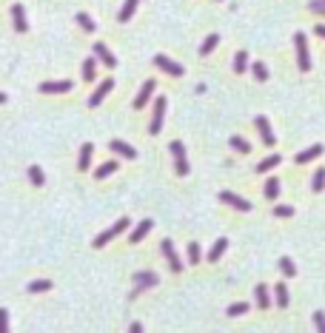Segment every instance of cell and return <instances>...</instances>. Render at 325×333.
Here are the masks:
<instances>
[{"label": "cell", "instance_id": "603a6c76", "mask_svg": "<svg viewBox=\"0 0 325 333\" xmlns=\"http://www.w3.org/2000/svg\"><path fill=\"white\" fill-rule=\"evenodd\" d=\"M217 43H220V35H208L205 40H202V46H200V57H208V54L217 49Z\"/></svg>", "mask_w": 325, "mask_h": 333}, {"label": "cell", "instance_id": "d4e9b609", "mask_svg": "<svg viewBox=\"0 0 325 333\" xmlns=\"http://www.w3.org/2000/svg\"><path fill=\"white\" fill-rule=\"evenodd\" d=\"M77 26L83 29V32H88V35H94V32H97V23L88 18L86 12H77Z\"/></svg>", "mask_w": 325, "mask_h": 333}, {"label": "cell", "instance_id": "836d02e7", "mask_svg": "<svg viewBox=\"0 0 325 333\" xmlns=\"http://www.w3.org/2000/svg\"><path fill=\"white\" fill-rule=\"evenodd\" d=\"M280 271H282V273H285V276L291 279V276H297V265L291 262L288 256H282V259H280Z\"/></svg>", "mask_w": 325, "mask_h": 333}, {"label": "cell", "instance_id": "f35d334b", "mask_svg": "<svg viewBox=\"0 0 325 333\" xmlns=\"http://www.w3.org/2000/svg\"><path fill=\"white\" fill-rule=\"evenodd\" d=\"M308 9L316 12V15H325V0H311V3H308Z\"/></svg>", "mask_w": 325, "mask_h": 333}, {"label": "cell", "instance_id": "74e56055", "mask_svg": "<svg viewBox=\"0 0 325 333\" xmlns=\"http://www.w3.org/2000/svg\"><path fill=\"white\" fill-rule=\"evenodd\" d=\"M246 310H248V305H246V302H237V305H231L229 310H226V313H229V316H243Z\"/></svg>", "mask_w": 325, "mask_h": 333}, {"label": "cell", "instance_id": "d6a6232c", "mask_svg": "<svg viewBox=\"0 0 325 333\" xmlns=\"http://www.w3.org/2000/svg\"><path fill=\"white\" fill-rule=\"evenodd\" d=\"M229 145H231L234 151H240V154H251V145H248V142L243 140V137H231Z\"/></svg>", "mask_w": 325, "mask_h": 333}, {"label": "cell", "instance_id": "ab89813d", "mask_svg": "<svg viewBox=\"0 0 325 333\" xmlns=\"http://www.w3.org/2000/svg\"><path fill=\"white\" fill-rule=\"evenodd\" d=\"M314 324L325 333V313H322V310H316V313H314Z\"/></svg>", "mask_w": 325, "mask_h": 333}, {"label": "cell", "instance_id": "83f0119b", "mask_svg": "<svg viewBox=\"0 0 325 333\" xmlns=\"http://www.w3.org/2000/svg\"><path fill=\"white\" fill-rule=\"evenodd\" d=\"M29 180H32V185H35V188H43V185H46L43 168H40V165H29Z\"/></svg>", "mask_w": 325, "mask_h": 333}, {"label": "cell", "instance_id": "60d3db41", "mask_svg": "<svg viewBox=\"0 0 325 333\" xmlns=\"http://www.w3.org/2000/svg\"><path fill=\"white\" fill-rule=\"evenodd\" d=\"M314 35H316V37H322V40H325V26H322V23H316V26H314Z\"/></svg>", "mask_w": 325, "mask_h": 333}, {"label": "cell", "instance_id": "ba28073f", "mask_svg": "<svg viewBox=\"0 0 325 333\" xmlns=\"http://www.w3.org/2000/svg\"><path fill=\"white\" fill-rule=\"evenodd\" d=\"M112 88H115V80H103V83H100L94 91H91V97H88V105H91V108H97V105L103 103L105 97H109V91H112Z\"/></svg>", "mask_w": 325, "mask_h": 333}, {"label": "cell", "instance_id": "2e32d148", "mask_svg": "<svg viewBox=\"0 0 325 333\" xmlns=\"http://www.w3.org/2000/svg\"><path fill=\"white\" fill-rule=\"evenodd\" d=\"M134 285H137V290H143V288H151V285H160V279H157V273L140 271V273H134Z\"/></svg>", "mask_w": 325, "mask_h": 333}, {"label": "cell", "instance_id": "484cf974", "mask_svg": "<svg viewBox=\"0 0 325 333\" xmlns=\"http://www.w3.org/2000/svg\"><path fill=\"white\" fill-rule=\"evenodd\" d=\"M280 162H282V157H280V154H271V157H265L263 162L257 165V171H260V174H268V171H271V168H277Z\"/></svg>", "mask_w": 325, "mask_h": 333}, {"label": "cell", "instance_id": "5b68a950", "mask_svg": "<svg viewBox=\"0 0 325 333\" xmlns=\"http://www.w3.org/2000/svg\"><path fill=\"white\" fill-rule=\"evenodd\" d=\"M160 251H163V256H166V262H168V268H171V271H174V273L183 271V259L177 256L174 242H171V239H163V242H160Z\"/></svg>", "mask_w": 325, "mask_h": 333}, {"label": "cell", "instance_id": "f1b7e54d", "mask_svg": "<svg viewBox=\"0 0 325 333\" xmlns=\"http://www.w3.org/2000/svg\"><path fill=\"white\" fill-rule=\"evenodd\" d=\"M248 71V52H237L234 54V74H246Z\"/></svg>", "mask_w": 325, "mask_h": 333}, {"label": "cell", "instance_id": "1f68e13d", "mask_svg": "<svg viewBox=\"0 0 325 333\" xmlns=\"http://www.w3.org/2000/svg\"><path fill=\"white\" fill-rule=\"evenodd\" d=\"M251 74H254L257 83H265V80H268V69H265V63H251Z\"/></svg>", "mask_w": 325, "mask_h": 333}, {"label": "cell", "instance_id": "30bf717a", "mask_svg": "<svg viewBox=\"0 0 325 333\" xmlns=\"http://www.w3.org/2000/svg\"><path fill=\"white\" fill-rule=\"evenodd\" d=\"M91 54H97V60L103 63V66H109V69H115V66H117V57L112 54V49H109L105 43H94Z\"/></svg>", "mask_w": 325, "mask_h": 333}, {"label": "cell", "instance_id": "8fae6325", "mask_svg": "<svg viewBox=\"0 0 325 333\" xmlns=\"http://www.w3.org/2000/svg\"><path fill=\"white\" fill-rule=\"evenodd\" d=\"M71 91V80H54V83H40V94H66Z\"/></svg>", "mask_w": 325, "mask_h": 333}, {"label": "cell", "instance_id": "4dcf8cb0", "mask_svg": "<svg viewBox=\"0 0 325 333\" xmlns=\"http://www.w3.org/2000/svg\"><path fill=\"white\" fill-rule=\"evenodd\" d=\"M257 305L263 307H271V296H268V285H257Z\"/></svg>", "mask_w": 325, "mask_h": 333}, {"label": "cell", "instance_id": "4fadbf2b", "mask_svg": "<svg viewBox=\"0 0 325 333\" xmlns=\"http://www.w3.org/2000/svg\"><path fill=\"white\" fill-rule=\"evenodd\" d=\"M109 148L115 151V154H120V157H126V159H137V148L129 145L126 140H112L109 142Z\"/></svg>", "mask_w": 325, "mask_h": 333}, {"label": "cell", "instance_id": "8992f818", "mask_svg": "<svg viewBox=\"0 0 325 333\" xmlns=\"http://www.w3.org/2000/svg\"><path fill=\"white\" fill-rule=\"evenodd\" d=\"M154 66H157L160 71L171 74V77H183V71H185L180 63H174L171 57H166V54H157V57H154Z\"/></svg>", "mask_w": 325, "mask_h": 333}, {"label": "cell", "instance_id": "e575fe53", "mask_svg": "<svg viewBox=\"0 0 325 333\" xmlns=\"http://www.w3.org/2000/svg\"><path fill=\"white\" fill-rule=\"evenodd\" d=\"M29 290H32V293H43V290H52V282H49V279H35L32 285H29Z\"/></svg>", "mask_w": 325, "mask_h": 333}, {"label": "cell", "instance_id": "9a60e30c", "mask_svg": "<svg viewBox=\"0 0 325 333\" xmlns=\"http://www.w3.org/2000/svg\"><path fill=\"white\" fill-rule=\"evenodd\" d=\"M12 20H15V29H18L20 35H26V32H29L26 12H23V6H20V3H15V6H12Z\"/></svg>", "mask_w": 325, "mask_h": 333}, {"label": "cell", "instance_id": "4316f807", "mask_svg": "<svg viewBox=\"0 0 325 333\" xmlns=\"http://www.w3.org/2000/svg\"><path fill=\"white\" fill-rule=\"evenodd\" d=\"M115 171H120V165H117L115 159H112V162H103V165L94 171V180H105V177H112Z\"/></svg>", "mask_w": 325, "mask_h": 333}, {"label": "cell", "instance_id": "f546056e", "mask_svg": "<svg viewBox=\"0 0 325 333\" xmlns=\"http://www.w3.org/2000/svg\"><path fill=\"white\" fill-rule=\"evenodd\" d=\"M311 188H314V194H322V191H325V168H316V171H314Z\"/></svg>", "mask_w": 325, "mask_h": 333}, {"label": "cell", "instance_id": "b9f144b4", "mask_svg": "<svg viewBox=\"0 0 325 333\" xmlns=\"http://www.w3.org/2000/svg\"><path fill=\"white\" fill-rule=\"evenodd\" d=\"M129 330H132V333H140L143 324H140V322H132V324H129Z\"/></svg>", "mask_w": 325, "mask_h": 333}, {"label": "cell", "instance_id": "ffe728a7", "mask_svg": "<svg viewBox=\"0 0 325 333\" xmlns=\"http://www.w3.org/2000/svg\"><path fill=\"white\" fill-rule=\"evenodd\" d=\"M80 71H83V80H86V83H94V80H97V54H94V57H86Z\"/></svg>", "mask_w": 325, "mask_h": 333}, {"label": "cell", "instance_id": "7a4b0ae2", "mask_svg": "<svg viewBox=\"0 0 325 333\" xmlns=\"http://www.w3.org/2000/svg\"><path fill=\"white\" fill-rule=\"evenodd\" d=\"M294 46H297V69L299 71H311V54H308V40L302 32L294 35Z\"/></svg>", "mask_w": 325, "mask_h": 333}, {"label": "cell", "instance_id": "5bb4252c", "mask_svg": "<svg viewBox=\"0 0 325 333\" xmlns=\"http://www.w3.org/2000/svg\"><path fill=\"white\" fill-rule=\"evenodd\" d=\"M322 145H319V142H316V145H308L305 151H299L297 157H294V162H297V165H305V162H311V159H316V157H322Z\"/></svg>", "mask_w": 325, "mask_h": 333}, {"label": "cell", "instance_id": "d6986e66", "mask_svg": "<svg viewBox=\"0 0 325 333\" xmlns=\"http://www.w3.org/2000/svg\"><path fill=\"white\" fill-rule=\"evenodd\" d=\"M274 299H277V307H288L291 293H288V285H285V282H277V285H274Z\"/></svg>", "mask_w": 325, "mask_h": 333}, {"label": "cell", "instance_id": "ac0fdd59", "mask_svg": "<svg viewBox=\"0 0 325 333\" xmlns=\"http://www.w3.org/2000/svg\"><path fill=\"white\" fill-rule=\"evenodd\" d=\"M154 228V222H151V219H143L140 225H137V228L132 231V237H129V242H134V245H137V242H143V239L149 237V231Z\"/></svg>", "mask_w": 325, "mask_h": 333}, {"label": "cell", "instance_id": "d590c367", "mask_svg": "<svg viewBox=\"0 0 325 333\" xmlns=\"http://www.w3.org/2000/svg\"><path fill=\"white\" fill-rule=\"evenodd\" d=\"M188 265H200V245L197 242L188 245Z\"/></svg>", "mask_w": 325, "mask_h": 333}, {"label": "cell", "instance_id": "7c38bea8", "mask_svg": "<svg viewBox=\"0 0 325 333\" xmlns=\"http://www.w3.org/2000/svg\"><path fill=\"white\" fill-rule=\"evenodd\" d=\"M151 94H154V80H146V83H143V88L137 91V97H134L132 105L137 108V111H140V108H146V103L151 100Z\"/></svg>", "mask_w": 325, "mask_h": 333}, {"label": "cell", "instance_id": "cb8c5ba5", "mask_svg": "<svg viewBox=\"0 0 325 333\" xmlns=\"http://www.w3.org/2000/svg\"><path fill=\"white\" fill-rule=\"evenodd\" d=\"M277 197H280V180L268 177L265 180V200H277Z\"/></svg>", "mask_w": 325, "mask_h": 333}, {"label": "cell", "instance_id": "3957f363", "mask_svg": "<svg viewBox=\"0 0 325 333\" xmlns=\"http://www.w3.org/2000/svg\"><path fill=\"white\" fill-rule=\"evenodd\" d=\"M168 148H171V157H174V171H177L180 177H188V171H191V168H188V157H185L183 142L174 140L171 145H168Z\"/></svg>", "mask_w": 325, "mask_h": 333}, {"label": "cell", "instance_id": "44dd1931", "mask_svg": "<svg viewBox=\"0 0 325 333\" xmlns=\"http://www.w3.org/2000/svg\"><path fill=\"white\" fill-rule=\"evenodd\" d=\"M137 6H140V0H126V3H123V9H120V15H117V20H120V23H129V20L134 18Z\"/></svg>", "mask_w": 325, "mask_h": 333}, {"label": "cell", "instance_id": "8d00e7d4", "mask_svg": "<svg viewBox=\"0 0 325 333\" xmlns=\"http://www.w3.org/2000/svg\"><path fill=\"white\" fill-rule=\"evenodd\" d=\"M274 217L288 219V217H294V208H291V205H277V208H274Z\"/></svg>", "mask_w": 325, "mask_h": 333}, {"label": "cell", "instance_id": "52a82bcc", "mask_svg": "<svg viewBox=\"0 0 325 333\" xmlns=\"http://www.w3.org/2000/svg\"><path fill=\"white\" fill-rule=\"evenodd\" d=\"M220 202H226V205H231L234 211H251V202L248 200H243L240 194H234V191H220Z\"/></svg>", "mask_w": 325, "mask_h": 333}, {"label": "cell", "instance_id": "9c48e42d", "mask_svg": "<svg viewBox=\"0 0 325 333\" xmlns=\"http://www.w3.org/2000/svg\"><path fill=\"white\" fill-rule=\"evenodd\" d=\"M254 125H257V131H260V137H263V142L268 145V148H271L277 140H274V131H271V123H268V117H263V114L254 117Z\"/></svg>", "mask_w": 325, "mask_h": 333}, {"label": "cell", "instance_id": "6da1fadb", "mask_svg": "<svg viewBox=\"0 0 325 333\" xmlns=\"http://www.w3.org/2000/svg\"><path fill=\"white\" fill-rule=\"evenodd\" d=\"M126 228H129V217H120V219L115 222V225H112V228H105L103 234H97V239H91V248H103V245H109V242H112L115 237H120V234H123Z\"/></svg>", "mask_w": 325, "mask_h": 333}, {"label": "cell", "instance_id": "e0dca14e", "mask_svg": "<svg viewBox=\"0 0 325 333\" xmlns=\"http://www.w3.org/2000/svg\"><path fill=\"white\" fill-rule=\"evenodd\" d=\"M91 157H94V145H91V142H83V145H80V159H77V168H80V171H88Z\"/></svg>", "mask_w": 325, "mask_h": 333}, {"label": "cell", "instance_id": "277c9868", "mask_svg": "<svg viewBox=\"0 0 325 333\" xmlns=\"http://www.w3.org/2000/svg\"><path fill=\"white\" fill-rule=\"evenodd\" d=\"M166 97H157L154 100V114H151V125H149V134H154L157 137L160 128H163V120H166Z\"/></svg>", "mask_w": 325, "mask_h": 333}, {"label": "cell", "instance_id": "7402d4cb", "mask_svg": "<svg viewBox=\"0 0 325 333\" xmlns=\"http://www.w3.org/2000/svg\"><path fill=\"white\" fill-rule=\"evenodd\" d=\"M226 248H229V239H217L208 251V262H220V256L226 254Z\"/></svg>", "mask_w": 325, "mask_h": 333}]
</instances>
